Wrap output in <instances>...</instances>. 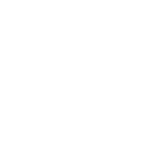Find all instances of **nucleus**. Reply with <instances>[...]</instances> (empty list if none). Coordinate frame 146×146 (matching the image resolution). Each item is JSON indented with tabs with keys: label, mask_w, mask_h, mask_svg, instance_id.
Listing matches in <instances>:
<instances>
[]
</instances>
